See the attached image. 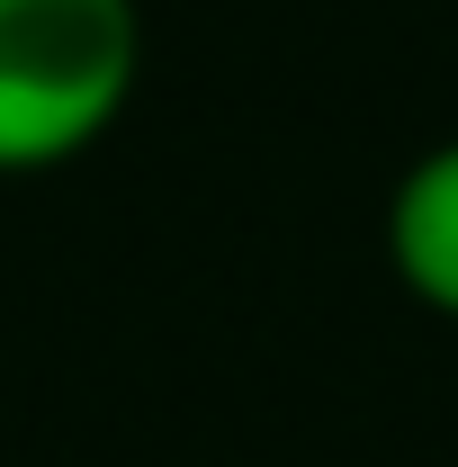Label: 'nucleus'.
Returning a JSON list of instances; mask_svg holds the SVG:
<instances>
[{
    "instance_id": "1",
    "label": "nucleus",
    "mask_w": 458,
    "mask_h": 467,
    "mask_svg": "<svg viewBox=\"0 0 458 467\" xmlns=\"http://www.w3.org/2000/svg\"><path fill=\"white\" fill-rule=\"evenodd\" d=\"M144 81L135 0H0V180H36L109 144Z\"/></svg>"
},
{
    "instance_id": "2",
    "label": "nucleus",
    "mask_w": 458,
    "mask_h": 467,
    "mask_svg": "<svg viewBox=\"0 0 458 467\" xmlns=\"http://www.w3.org/2000/svg\"><path fill=\"white\" fill-rule=\"evenodd\" d=\"M387 270L413 306L458 324V135L413 153L387 189Z\"/></svg>"
}]
</instances>
